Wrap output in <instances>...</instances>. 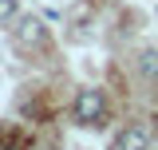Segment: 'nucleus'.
I'll return each mask as SVG.
<instances>
[{
    "label": "nucleus",
    "mask_w": 158,
    "mask_h": 150,
    "mask_svg": "<svg viewBox=\"0 0 158 150\" xmlns=\"http://www.w3.org/2000/svg\"><path fill=\"white\" fill-rule=\"evenodd\" d=\"M12 16H16V0H0V24H8Z\"/></svg>",
    "instance_id": "obj_5"
},
{
    "label": "nucleus",
    "mask_w": 158,
    "mask_h": 150,
    "mask_svg": "<svg viewBox=\"0 0 158 150\" xmlns=\"http://www.w3.org/2000/svg\"><path fill=\"white\" fill-rule=\"evenodd\" d=\"M103 119H107V99L99 87H83L75 95V123L79 127H103Z\"/></svg>",
    "instance_id": "obj_1"
},
{
    "label": "nucleus",
    "mask_w": 158,
    "mask_h": 150,
    "mask_svg": "<svg viewBox=\"0 0 158 150\" xmlns=\"http://www.w3.org/2000/svg\"><path fill=\"white\" fill-rule=\"evenodd\" d=\"M146 146H150V134L142 127H127L118 134V142H115V150H146Z\"/></svg>",
    "instance_id": "obj_3"
},
{
    "label": "nucleus",
    "mask_w": 158,
    "mask_h": 150,
    "mask_svg": "<svg viewBox=\"0 0 158 150\" xmlns=\"http://www.w3.org/2000/svg\"><path fill=\"white\" fill-rule=\"evenodd\" d=\"M16 40L24 44V48H32V44L40 48V44L48 40V32H44V24H40V20H32V16H28V20H24V24L16 28Z\"/></svg>",
    "instance_id": "obj_2"
},
{
    "label": "nucleus",
    "mask_w": 158,
    "mask_h": 150,
    "mask_svg": "<svg viewBox=\"0 0 158 150\" xmlns=\"http://www.w3.org/2000/svg\"><path fill=\"white\" fill-rule=\"evenodd\" d=\"M138 67H142V75H146V79H158V52H154V48H146V52H142Z\"/></svg>",
    "instance_id": "obj_4"
}]
</instances>
